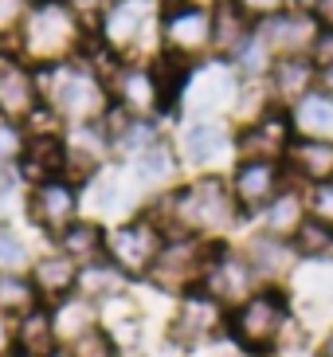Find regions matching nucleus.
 <instances>
[{
    "instance_id": "obj_1",
    "label": "nucleus",
    "mask_w": 333,
    "mask_h": 357,
    "mask_svg": "<svg viewBox=\"0 0 333 357\" xmlns=\"http://www.w3.org/2000/svg\"><path fill=\"white\" fill-rule=\"evenodd\" d=\"M146 212L165 231H188L200 240H240L251 220L231 197L228 173H188L169 192L146 200Z\"/></svg>"
},
{
    "instance_id": "obj_2",
    "label": "nucleus",
    "mask_w": 333,
    "mask_h": 357,
    "mask_svg": "<svg viewBox=\"0 0 333 357\" xmlns=\"http://www.w3.org/2000/svg\"><path fill=\"white\" fill-rule=\"evenodd\" d=\"M36 83H40V98L52 106L67 126H83V122H98L110 110V79L106 71L75 55L52 67H36Z\"/></svg>"
},
{
    "instance_id": "obj_3",
    "label": "nucleus",
    "mask_w": 333,
    "mask_h": 357,
    "mask_svg": "<svg viewBox=\"0 0 333 357\" xmlns=\"http://www.w3.org/2000/svg\"><path fill=\"white\" fill-rule=\"evenodd\" d=\"M86 40H91V20L83 12H75L67 0H40L28 8L12 47L20 52L24 63L52 67L63 59H75Z\"/></svg>"
},
{
    "instance_id": "obj_4",
    "label": "nucleus",
    "mask_w": 333,
    "mask_h": 357,
    "mask_svg": "<svg viewBox=\"0 0 333 357\" xmlns=\"http://www.w3.org/2000/svg\"><path fill=\"white\" fill-rule=\"evenodd\" d=\"M294 318L298 310H294L291 287H259L228 310V337L247 357H279V346Z\"/></svg>"
},
{
    "instance_id": "obj_5",
    "label": "nucleus",
    "mask_w": 333,
    "mask_h": 357,
    "mask_svg": "<svg viewBox=\"0 0 333 357\" xmlns=\"http://www.w3.org/2000/svg\"><path fill=\"white\" fill-rule=\"evenodd\" d=\"M161 0H106L94 16V40L114 59H153Z\"/></svg>"
},
{
    "instance_id": "obj_6",
    "label": "nucleus",
    "mask_w": 333,
    "mask_h": 357,
    "mask_svg": "<svg viewBox=\"0 0 333 357\" xmlns=\"http://www.w3.org/2000/svg\"><path fill=\"white\" fill-rule=\"evenodd\" d=\"M106 79H110V98L122 106L125 114L161 118V122L173 126L177 102H173V91H169L165 75L157 67V55L153 59H122Z\"/></svg>"
},
{
    "instance_id": "obj_7",
    "label": "nucleus",
    "mask_w": 333,
    "mask_h": 357,
    "mask_svg": "<svg viewBox=\"0 0 333 357\" xmlns=\"http://www.w3.org/2000/svg\"><path fill=\"white\" fill-rule=\"evenodd\" d=\"M157 52L180 63H200L212 55V4L204 0H165L157 12Z\"/></svg>"
},
{
    "instance_id": "obj_8",
    "label": "nucleus",
    "mask_w": 333,
    "mask_h": 357,
    "mask_svg": "<svg viewBox=\"0 0 333 357\" xmlns=\"http://www.w3.org/2000/svg\"><path fill=\"white\" fill-rule=\"evenodd\" d=\"M208 240L200 236H188V231H169L161 252H157L153 267H149L141 291L161 294V298H180L185 291L200 287V275H204V263H208Z\"/></svg>"
},
{
    "instance_id": "obj_9",
    "label": "nucleus",
    "mask_w": 333,
    "mask_h": 357,
    "mask_svg": "<svg viewBox=\"0 0 333 357\" xmlns=\"http://www.w3.org/2000/svg\"><path fill=\"white\" fill-rule=\"evenodd\" d=\"M224 334H228V306L219 303L216 294H208L204 287H192V291H185L180 298L169 303L161 337L173 342L180 354L208 346V342H216Z\"/></svg>"
},
{
    "instance_id": "obj_10",
    "label": "nucleus",
    "mask_w": 333,
    "mask_h": 357,
    "mask_svg": "<svg viewBox=\"0 0 333 357\" xmlns=\"http://www.w3.org/2000/svg\"><path fill=\"white\" fill-rule=\"evenodd\" d=\"M173 142L188 173H228L235 161V122L224 114L180 118L173 126Z\"/></svg>"
},
{
    "instance_id": "obj_11",
    "label": "nucleus",
    "mask_w": 333,
    "mask_h": 357,
    "mask_svg": "<svg viewBox=\"0 0 333 357\" xmlns=\"http://www.w3.org/2000/svg\"><path fill=\"white\" fill-rule=\"evenodd\" d=\"M165 236L169 231L141 208L134 216H125V220L106 224V259L114 263L130 283H146V275L153 267Z\"/></svg>"
},
{
    "instance_id": "obj_12",
    "label": "nucleus",
    "mask_w": 333,
    "mask_h": 357,
    "mask_svg": "<svg viewBox=\"0 0 333 357\" xmlns=\"http://www.w3.org/2000/svg\"><path fill=\"white\" fill-rule=\"evenodd\" d=\"M235 95H240V75L231 71L228 59H200L188 75L185 91H180V102H177V126L180 118H208V114H224L231 118V106H235Z\"/></svg>"
},
{
    "instance_id": "obj_13",
    "label": "nucleus",
    "mask_w": 333,
    "mask_h": 357,
    "mask_svg": "<svg viewBox=\"0 0 333 357\" xmlns=\"http://www.w3.org/2000/svg\"><path fill=\"white\" fill-rule=\"evenodd\" d=\"M83 216V185L71 177H52L24 189V224L43 243H52L71 220Z\"/></svg>"
},
{
    "instance_id": "obj_14",
    "label": "nucleus",
    "mask_w": 333,
    "mask_h": 357,
    "mask_svg": "<svg viewBox=\"0 0 333 357\" xmlns=\"http://www.w3.org/2000/svg\"><path fill=\"white\" fill-rule=\"evenodd\" d=\"M200 287L208 294H216L219 303L228 306H240L247 294L259 291V279L251 271L247 255H243L240 240H216L208 248V263H204V275H200Z\"/></svg>"
},
{
    "instance_id": "obj_15",
    "label": "nucleus",
    "mask_w": 333,
    "mask_h": 357,
    "mask_svg": "<svg viewBox=\"0 0 333 357\" xmlns=\"http://www.w3.org/2000/svg\"><path fill=\"white\" fill-rule=\"evenodd\" d=\"M294 181L286 173V161H271V158H240L228 165V185H231V197L240 204V212L247 220H255L263 208H267V200L274 192Z\"/></svg>"
},
{
    "instance_id": "obj_16",
    "label": "nucleus",
    "mask_w": 333,
    "mask_h": 357,
    "mask_svg": "<svg viewBox=\"0 0 333 357\" xmlns=\"http://www.w3.org/2000/svg\"><path fill=\"white\" fill-rule=\"evenodd\" d=\"M294 142V122H291V110L279 102L263 106L255 118L240 122L235 126V161L240 158H271L282 161L286 149Z\"/></svg>"
},
{
    "instance_id": "obj_17",
    "label": "nucleus",
    "mask_w": 333,
    "mask_h": 357,
    "mask_svg": "<svg viewBox=\"0 0 333 357\" xmlns=\"http://www.w3.org/2000/svg\"><path fill=\"white\" fill-rule=\"evenodd\" d=\"M118 165L125 169V177L134 181V189L141 192V197H157V192H169L177 181L188 177L185 161H180L177 153V142H173V134L161 137L157 146L141 149V153H134L130 161H118Z\"/></svg>"
},
{
    "instance_id": "obj_18",
    "label": "nucleus",
    "mask_w": 333,
    "mask_h": 357,
    "mask_svg": "<svg viewBox=\"0 0 333 357\" xmlns=\"http://www.w3.org/2000/svg\"><path fill=\"white\" fill-rule=\"evenodd\" d=\"M141 208H146V197L134 189V181L125 177V169L118 161L106 165L91 185H83V212H91L106 224L125 220V216H134Z\"/></svg>"
},
{
    "instance_id": "obj_19",
    "label": "nucleus",
    "mask_w": 333,
    "mask_h": 357,
    "mask_svg": "<svg viewBox=\"0 0 333 357\" xmlns=\"http://www.w3.org/2000/svg\"><path fill=\"white\" fill-rule=\"evenodd\" d=\"M240 248L263 287H286L294 279V271H298V255H294L291 240H282V236L247 228L240 236Z\"/></svg>"
},
{
    "instance_id": "obj_20",
    "label": "nucleus",
    "mask_w": 333,
    "mask_h": 357,
    "mask_svg": "<svg viewBox=\"0 0 333 357\" xmlns=\"http://www.w3.org/2000/svg\"><path fill=\"white\" fill-rule=\"evenodd\" d=\"M63 149H67V173L63 177L91 185L106 165H114V149L110 137L98 122H83V126H67L63 130Z\"/></svg>"
},
{
    "instance_id": "obj_21",
    "label": "nucleus",
    "mask_w": 333,
    "mask_h": 357,
    "mask_svg": "<svg viewBox=\"0 0 333 357\" xmlns=\"http://www.w3.org/2000/svg\"><path fill=\"white\" fill-rule=\"evenodd\" d=\"M255 32L263 36V43L274 52V59L279 55H310V43L318 40V32H322V24L313 20L310 8H282L274 12V16H267V20L255 24Z\"/></svg>"
},
{
    "instance_id": "obj_22",
    "label": "nucleus",
    "mask_w": 333,
    "mask_h": 357,
    "mask_svg": "<svg viewBox=\"0 0 333 357\" xmlns=\"http://www.w3.org/2000/svg\"><path fill=\"white\" fill-rule=\"evenodd\" d=\"M28 279H31V287H36V294H40V303L55 306V303H63V298H71V294L79 291V263L67 259L63 252H55L52 243H43L40 252H36V259H31V267H28Z\"/></svg>"
},
{
    "instance_id": "obj_23",
    "label": "nucleus",
    "mask_w": 333,
    "mask_h": 357,
    "mask_svg": "<svg viewBox=\"0 0 333 357\" xmlns=\"http://www.w3.org/2000/svg\"><path fill=\"white\" fill-rule=\"evenodd\" d=\"M286 287H291V298L302 318L330 314L333 310V259L298 263V271H294V279Z\"/></svg>"
},
{
    "instance_id": "obj_24",
    "label": "nucleus",
    "mask_w": 333,
    "mask_h": 357,
    "mask_svg": "<svg viewBox=\"0 0 333 357\" xmlns=\"http://www.w3.org/2000/svg\"><path fill=\"white\" fill-rule=\"evenodd\" d=\"M306 185H298V181H286L279 192H274L271 200H267V208L251 220V228L259 231H271V236H282V240H291L294 231L306 224Z\"/></svg>"
},
{
    "instance_id": "obj_25",
    "label": "nucleus",
    "mask_w": 333,
    "mask_h": 357,
    "mask_svg": "<svg viewBox=\"0 0 333 357\" xmlns=\"http://www.w3.org/2000/svg\"><path fill=\"white\" fill-rule=\"evenodd\" d=\"M313 86H318V67H313L310 55H279L271 63V75H267L271 102L294 106L306 91H313Z\"/></svg>"
},
{
    "instance_id": "obj_26",
    "label": "nucleus",
    "mask_w": 333,
    "mask_h": 357,
    "mask_svg": "<svg viewBox=\"0 0 333 357\" xmlns=\"http://www.w3.org/2000/svg\"><path fill=\"white\" fill-rule=\"evenodd\" d=\"M52 248H55V252H63L67 259H75L79 267L106 259V220H98V216L83 212L79 220H71L59 236H55Z\"/></svg>"
},
{
    "instance_id": "obj_27",
    "label": "nucleus",
    "mask_w": 333,
    "mask_h": 357,
    "mask_svg": "<svg viewBox=\"0 0 333 357\" xmlns=\"http://www.w3.org/2000/svg\"><path fill=\"white\" fill-rule=\"evenodd\" d=\"M286 173L298 185H313V181L333 177V142H313V137H294L286 149Z\"/></svg>"
},
{
    "instance_id": "obj_28",
    "label": "nucleus",
    "mask_w": 333,
    "mask_h": 357,
    "mask_svg": "<svg viewBox=\"0 0 333 357\" xmlns=\"http://www.w3.org/2000/svg\"><path fill=\"white\" fill-rule=\"evenodd\" d=\"M291 110L294 137H313V142H333V95H325L322 86L306 91Z\"/></svg>"
},
{
    "instance_id": "obj_29",
    "label": "nucleus",
    "mask_w": 333,
    "mask_h": 357,
    "mask_svg": "<svg viewBox=\"0 0 333 357\" xmlns=\"http://www.w3.org/2000/svg\"><path fill=\"white\" fill-rule=\"evenodd\" d=\"M20 181L24 189L28 185H40V181H52V177H63L67 173V149H63V134L55 137H31L28 142V153L20 161Z\"/></svg>"
},
{
    "instance_id": "obj_30",
    "label": "nucleus",
    "mask_w": 333,
    "mask_h": 357,
    "mask_svg": "<svg viewBox=\"0 0 333 357\" xmlns=\"http://www.w3.org/2000/svg\"><path fill=\"white\" fill-rule=\"evenodd\" d=\"M251 32H255V20H251L235 0L212 4V55H216V59H231V52H235Z\"/></svg>"
},
{
    "instance_id": "obj_31",
    "label": "nucleus",
    "mask_w": 333,
    "mask_h": 357,
    "mask_svg": "<svg viewBox=\"0 0 333 357\" xmlns=\"http://www.w3.org/2000/svg\"><path fill=\"white\" fill-rule=\"evenodd\" d=\"M52 322H55V337H59V346H75L79 337L91 334L94 326H98V306L75 291L71 298H63V303L52 306Z\"/></svg>"
},
{
    "instance_id": "obj_32",
    "label": "nucleus",
    "mask_w": 333,
    "mask_h": 357,
    "mask_svg": "<svg viewBox=\"0 0 333 357\" xmlns=\"http://www.w3.org/2000/svg\"><path fill=\"white\" fill-rule=\"evenodd\" d=\"M59 346L55 337V322H52V306H31L28 314L16 318V354L28 357H47Z\"/></svg>"
},
{
    "instance_id": "obj_33",
    "label": "nucleus",
    "mask_w": 333,
    "mask_h": 357,
    "mask_svg": "<svg viewBox=\"0 0 333 357\" xmlns=\"http://www.w3.org/2000/svg\"><path fill=\"white\" fill-rule=\"evenodd\" d=\"M231 71L240 75V83H267V75H271V63H274V52L263 43L259 32H251L247 40L231 52Z\"/></svg>"
},
{
    "instance_id": "obj_34",
    "label": "nucleus",
    "mask_w": 333,
    "mask_h": 357,
    "mask_svg": "<svg viewBox=\"0 0 333 357\" xmlns=\"http://www.w3.org/2000/svg\"><path fill=\"white\" fill-rule=\"evenodd\" d=\"M125 287H137V283H130V279H125V275L118 271L110 259H98V263L79 267V294H83V298H91V303H102V298L125 291Z\"/></svg>"
},
{
    "instance_id": "obj_35",
    "label": "nucleus",
    "mask_w": 333,
    "mask_h": 357,
    "mask_svg": "<svg viewBox=\"0 0 333 357\" xmlns=\"http://www.w3.org/2000/svg\"><path fill=\"white\" fill-rule=\"evenodd\" d=\"M291 248L298 255V263H322V259H333V228L322 220H310L291 236Z\"/></svg>"
},
{
    "instance_id": "obj_36",
    "label": "nucleus",
    "mask_w": 333,
    "mask_h": 357,
    "mask_svg": "<svg viewBox=\"0 0 333 357\" xmlns=\"http://www.w3.org/2000/svg\"><path fill=\"white\" fill-rule=\"evenodd\" d=\"M36 243L16 224H0V275H24L36 259Z\"/></svg>"
},
{
    "instance_id": "obj_37",
    "label": "nucleus",
    "mask_w": 333,
    "mask_h": 357,
    "mask_svg": "<svg viewBox=\"0 0 333 357\" xmlns=\"http://www.w3.org/2000/svg\"><path fill=\"white\" fill-rule=\"evenodd\" d=\"M31 306H40V294L31 287L28 271L24 275H0V314L20 318V314H28Z\"/></svg>"
},
{
    "instance_id": "obj_38",
    "label": "nucleus",
    "mask_w": 333,
    "mask_h": 357,
    "mask_svg": "<svg viewBox=\"0 0 333 357\" xmlns=\"http://www.w3.org/2000/svg\"><path fill=\"white\" fill-rule=\"evenodd\" d=\"M28 130L24 122H12V118H0V173H16L28 153Z\"/></svg>"
},
{
    "instance_id": "obj_39",
    "label": "nucleus",
    "mask_w": 333,
    "mask_h": 357,
    "mask_svg": "<svg viewBox=\"0 0 333 357\" xmlns=\"http://www.w3.org/2000/svg\"><path fill=\"white\" fill-rule=\"evenodd\" d=\"M24 216V181L20 173H0V224H16Z\"/></svg>"
},
{
    "instance_id": "obj_40",
    "label": "nucleus",
    "mask_w": 333,
    "mask_h": 357,
    "mask_svg": "<svg viewBox=\"0 0 333 357\" xmlns=\"http://www.w3.org/2000/svg\"><path fill=\"white\" fill-rule=\"evenodd\" d=\"M306 212H310V220H322L333 228V177L306 185Z\"/></svg>"
},
{
    "instance_id": "obj_41",
    "label": "nucleus",
    "mask_w": 333,
    "mask_h": 357,
    "mask_svg": "<svg viewBox=\"0 0 333 357\" xmlns=\"http://www.w3.org/2000/svg\"><path fill=\"white\" fill-rule=\"evenodd\" d=\"M71 349H75V357H125L122 349L114 346V337L106 334L102 326H94L91 334H83Z\"/></svg>"
},
{
    "instance_id": "obj_42",
    "label": "nucleus",
    "mask_w": 333,
    "mask_h": 357,
    "mask_svg": "<svg viewBox=\"0 0 333 357\" xmlns=\"http://www.w3.org/2000/svg\"><path fill=\"white\" fill-rule=\"evenodd\" d=\"M28 0H0V43H12L20 32L24 16H28Z\"/></svg>"
},
{
    "instance_id": "obj_43",
    "label": "nucleus",
    "mask_w": 333,
    "mask_h": 357,
    "mask_svg": "<svg viewBox=\"0 0 333 357\" xmlns=\"http://www.w3.org/2000/svg\"><path fill=\"white\" fill-rule=\"evenodd\" d=\"M235 4H240L255 24L267 20V16H274V12H282V8H291V0H235Z\"/></svg>"
},
{
    "instance_id": "obj_44",
    "label": "nucleus",
    "mask_w": 333,
    "mask_h": 357,
    "mask_svg": "<svg viewBox=\"0 0 333 357\" xmlns=\"http://www.w3.org/2000/svg\"><path fill=\"white\" fill-rule=\"evenodd\" d=\"M310 59H313L318 71L333 63V28H322V32H318V40L310 43Z\"/></svg>"
},
{
    "instance_id": "obj_45",
    "label": "nucleus",
    "mask_w": 333,
    "mask_h": 357,
    "mask_svg": "<svg viewBox=\"0 0 333 357\" xmlns=\"http://www.w3.org/2000/svg\"><path fill=\"white\" fill-rule=\"evenodd\" d=\"M16 354V318L0 314V357Z\"/></svg>"
},
{
    "instance_id": "obj_46",
    "label": "nucleus",
    "mask_w": 333,
    "mask_h": 357,
    "mask_svg": "<svg viewBox=\"0 0 333 357\" xmlns=\"http://www.w3.org/2000/svg\"><path fill=\"white\" fill-rule=\"evenodd\" d=\"M310 354H313V357H333V322H325L322 330H318Z\"/></svg>"
},
{
    "instance_id": "obj_47",
    "label": "nucleus",
    "mask_w": 333,
    "mask_h": 357,
    "mask_svg": "<svg viewBox=\"0 0 333 357\" xmlns=\"http://www.w3.org/2000/svg\"><path fill=\"white\" fill-rule=\"evenodd\" d=\"M313 20L322 24V28H333V0H313Z\"/></svg>"
},
{
    "instance_id": "obj_48",
    "label": "nucleus",
    "mask_w": 333,
    "mask_h": 357,
    "mask_svg": "<svg viewBox=\"0 0 333 357\" xmlns=\"http://www.w3.org/2000/svg\"><path fill=\"white\" fill-rule=\"evenodd\" d=\"M67 4H71L75 12H83L86 20L94 24V16H98V12H102V4H106V0H67Z\"/></svg>"
},
{
    "instance_id": "obj_49",
    "label": "nucleus",
    "mask_w": 333,
    "mask_h": 357,
    "mask_svg": "<svg viewBox=\"0 0 333 357\" xmlns=\"http://www.w3.org/2000/svg\"><path fill=\"white\" fill-rule=\"evenodd\" d=\"M318 86H322L325 95H333V63H330V67H322V71H318Z\"/></svg>"
},
{
    "instance_id": "obj_50",
    "label": "nucleus",
    "mask_w": 333,
    "mask_h": 357,
    "mask_svg": "<svg viewBox=\"0 0 333 357\" xmlns=\"http://www.w3.org/2000/svg\"><path fill=\"white\" fill-rule=\"evenodd\" d=\"M47 357H75V349H71V346H55Z\"/></svg>"
},
{
    "instance_id": "obj_51",
    "label": "nucleus",
    "mask_w": 333,
    "mask_h": 357,
    "mask_svg": "<svg viewBox=\"0 0 333 357\" xmlns=\"http://www.w3.org/2000/svg\"><path fill=\"white\" fill-rule=\"evenodd\" d=\"M294 8H313V0H291Z\"/></svg>"
},
{
    "instance_id": "obj_52",
    "label": "nucleus",
    "mask_w": 333,
    "mask_h": 357,
    "mask_svg": "<svg viewBox=\"0 0 333 357\" xmlns=\"http://www.w3.org/2000/svg\"><path fill=\"white\" fill-rule=\"evenodd\" d=\"M204 4H219V0H204Z\"/></svg>"
},
{
    "instance_id": "obj_53",
    "label": "nucleus",
    "mask_w": 333,
    "mask_h": 357,
    "mask_svg": "<svg viewBox=\"0 0 333 357\" xmlns=\"http://www.w3.org/2000/svg\"><path fill=\"white\" fill-rule=\"evenodd\" d=\"M12 357H28V354H12Z\"/></svg>"
},
{
    "instance_id": "obj_54",
    "label": "nucleus",
    "mask_w": 333,
    "mask_h": 357,
    "mask_svg": "<svg viewBox=\"0 0 333 357\" xmlns=\"http://www.w3.org/2000/svg\"><path fill=\"white\" fill-rule=\"evenodd\" d=\"M28 4H40V0H28Z\"/></svg>"
},
{
    "instance_id": "obj_55",
    "label": "nucleus",
    "mask_w": 333,
    "mask_h": 357,
    "mask_svg": "<svg viewBox=\"0 0 333 357\" xmlns=\"http://www.w3.org/2000/svg\"><path fill=\"white\" fill-rule=\"evenodd\" d=\"M161 4H165V0H161Z\"/></svg>"
}]
</instances>
